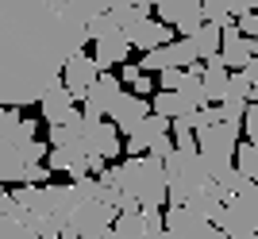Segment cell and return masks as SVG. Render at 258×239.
Returning a JSON list of instances; mask_svg holds the SVG:
<instances>
[{
	"label": "cell",
	"mask_w": 258,
	"mask_h": 239,
	"mask_svg": "<svg viewBox=\"0 0 258 239\" xmlns=\"http://www.w3.org/2000/svg\"><path fill=\"white\" fill-rule=\"evenodd\" d=\"M100 0H0V108H27L62 85V70L89 43Z\"/></svg>",
	"instance_id": "obj_1"
},
{
	"label": "cell",
	"mask_w": 258,
	"mask_h": 239,
	"mask_svg": "<svg viewBox=\"0 0 258 239\" xmlns=\"http://www.w3.org/2000/svg\"><path fill=\"white\" fill-rule=\"evenodd\" d=\"M35 124L31 116H23L16 108H0V185H23L27 166L46 162V147L43 139H35Z\"/></svg>",
	"instance_id": "obj_2"
},
{
	"label": "cell",
	"mask_w": 258,
	"mask_h": 239,
	"mask_svg": "<svg viewBox=\"0 0 258 239\" xmlns=\"http://www.w3.org/2000/svg\"><path fill=\"white\" fill-rule=\"evenodd\" d=\"M100 182L119 189L123 197H135L139 208H162L166 201V166L158 158H123L119 166H104Z\"/></svg>",
	"instance_id": "obj_3"
},
{
	"label": "cell",
	"mask_w": 258,
	"mask_h": 239,
	"mask_svg": "<svg viewBox=\"0 0 258 239\" xmlns=\"http://www.w3.org/2000/svg\"><path fill=\"white\" fill-rule=\"evenodd\" d=\"M162 166H166V201H170L173 208L189 205V201L212 182L205 158H201L197 151H177V147H173V154Z\"/></svg>",
	"instance_id": "obj_4"
},
{
	"label": "cell",
	"mask_w": 258,
	"mask_h": 239,
	"mask_svg": "<svg viewBox=\"0 0 258 239\" xmlns=\"http://www.w3.org/2000/svg\"><path fill=\"white\" fill-rule=\"evenodd\" d=\"M239 147V124H212V128L197 131V154L205 158V166H231Z\"/></svg>",
	"instance_id": "obj_5"
},
{
	"label": "cell",
	"mask_w": 258,
	"mask_h": 239,
	"mask_svg": "<svg viewBox=\"0 0 258 239\" xmlns=\"http://www.w3.org/2000/svg\"><path fill=\"white\" fill-rule=\"evenodd\" d=\"M112 224H116V212L108 205L77 201V208L70 212V224H66V239H100Z\"/></svg>",
	"instance_id": "obj_6"
},
{
	"label": "cell",
	"mask_w": 258,
	"mask_h": 239,
	"mask_svg": "<svg viewBox=\"0 0 258 239\" xmlns=\"http://www.w3.org/2000/svg\"><path fill=\"white\" fill-rule=\"evenodd\" d=\"M154 12H158V23L177 31V39H193L205 27V16H201L197 0H162V4H154Z\"/></svg>",
	"instance_id": "obj_7"
},
{
	"label": "cell",
	"mask_w": 258,
	"mask_h": 239,
	"mask_svg": "<svg viewBox=\"0 0 258 239\" xmlns=\"http://www.w3.org/2000/svg\"><path fill=\"white\" fill-rule=\"evenodd\" d=\"M97 81H100V70H97V62H93V54H85V50L74 54L66 62V70H62V89L74 100H81V104L89 100V93H93Z\"/></svg>",
	"instance_id": "obj_8"
},
{
	"label": "cell",
	"mask_w": 258,
	"mask_h": 239,
	"mask_svg": "<svg viewBox=\"0 0 258 239\" xmlns=\"http://www.w3.org/2000/svg\"><path fill=\"white\" fill-rule=\"evenodd\" d=\"M119 100H123V81H119L116 74H100V81L93 85V93H89V100H85V108H81V119H89V124L108 119V112L116 108Z\"/></svg>",
	"instance_id": "obj_9"
},
{
	"label": "cell",
	"mask_w": 258,
	"mask_h": 239,
	"mask_svg": "<svg viewBox=\"0 0 258 239\" xmlns=\"http://www.w3.org/2000/svg\"><path fill=\"white\" fill-rule=\"evenodd\" d=\"M123 39H127V46H139L143 54H151V50H158V46H170V43H177V31L147 16V20L131 23L127 31H123Z\"/></svg>",
	"instance_id": "obj_10"
},
{
	"label": "cell",
	"mask_w": 258,
	"mask_h": 239,
	"mask_svg": "<svg viewBox=\"0 0 258 239\" xmlns=\"http://www.w3.org/2000/svg\"><path fill=\"white\" fill-rule=\"evenodd\" d=\"M212 228V224H205V220L197 216L193 208H162V231H166V239H205V231Z\"/></svg>",
	"instance_id": "obj_11"
},
{
	"label": "cell",
	"mask_w": 258,
	"mask_h": 239,
	"mask_svg": "<svg viewBox=\"0 0 258 239\" xmlns=\"http://www.w3.org/2000/svg\"><path fill=\"white\" fill-rule=\"evenodd\" d=\"M151 116V100H143V97H131V93H123V100H119L116 108L108 112V124L119 131V135H131V131L139 128L143 119Z\"/></svg>",
	"instance_id": "obj_12"
},
{
	"label": "cell",
	"mask_w": 258,
	"mask_h": 239,
	"mask_svg": "<svg viewBox=\"0 0 258 239\" xmlns=\"http://www.w3.org/2000/svg\"><path fill=\"white\" fill-rule=\"evenodd\" d=\"M227 201H231V193H227V189H220L216 182H208L185 208H193L205 224H212V228H216V224H220V216H224V208H227Z\"/></svg>",
	"instance_id": "obj_13"
},
{
	"label": "cell",
	"mask_w": 258,
	"mask_h": 239,
	"mask_svg": "<svg viewBox=\"0 0 258 239\" xmlns=\"http://www.w3.org/2000/svg\"><path fill=\"white\" fill-rule=\"evenodd\" d=\"M85 139H89V154H97V158H119V147H123V139H119V131L108 124V119H97V124H89L85 119Z\"/></svg>",
	"instance_id": "obj_14"
},
{
	"label": "cell",
	"mask_w": 258,
	"mask_h": 239,
	"mask_svg": "<svg viewBox=\"0 0 258 239\" xmlns=\"http://www.w3.org/2000/svg\"><path fill=\"white\" fill-rule=\"evenodd\" d=\"M39 112H43V119L50 124V128H66L70 119H77V116H81V112H77V100L70 97V93H66L62 85H58V89H50V93H46V97L39 100Z\"/></svg>",
	"instance_id": "obj_15"
},
{
	"label": "cell",
	"mask_w": 258,
	"mask_h": 239,
	"mask_svg": "<svg viewBox=\"0 0 258 239\" xmlns=\"http://www.w3.org/2000/svg\"><path fill=\"white\" fill-rule=\"evenodd\" d=\"M220 58H224L227 74H243L250 62V39H243L239 35V27L231 23V27H224V39H220Z\"/></svg>",
	"instance_id": "obj_16"
},
{
	"label": "cell",
	"mask_w": 258,
	"mask_h": 239,
	"mask_svg": "<svg viewBox=\"0 0 258 239\" xmlns=\"http://www.w3.org/2000/svg\"><path fill=\"white\" fill-rule=\"evenodd\" d=\"M127 54H131V46H127V39H123V31L93 43V62H97L100 74H108L112 66H127Z\"/></svg>",
	"instance_id": "obj_17"
},
{
	"label": "cell",
	"mask_w": 258,
	"mask_h": 239,
	"mask_svg": "<svg viewBox=\"0 0 258 239\" xmlns=\"http://www.w3.org/2000/svg\"><path fill=\"white\" fill-rule=\"evenodd\" d=\"M227 81H231V74H227V66H224V58H220V54L208 58V62H201V85H205L208 104H220V100H224Z\"/></svg>",
	"instance_id": "obj_18"
},
{
	"label": "cell",
	"mask_w": 258,
	"mask_h": 239,
	"mask_svg": "<svg viewBox=\"0 0 258 239\" xmlns=\"http://www.w3.org/2000/svg\"><path fill=\"white\" fill-rule=\"evenodd\" d=\"M220 39H224V31H220V27H212V23H205V27H201V31L189 39V43H193L197 62H208V58L220 54Z\"/></svg>",
	"instance_id": "obj_19"
},
{
	"label": "cell",
	"mask_w": 258,
	"mask_h": 239,
	"mask_svg": "<svg viewBox=\"0 0 258 239\" xmlns=\"http://www.w3.org/2000/svg\"><path fill=\"white\" fill-rule=\"evenodd\" d=\"M143 235H147V220H143V212H131V216H116V224L100 239H143Z\"/></svg>",
	"instance_id": "obj_20"
},
{
	"label": "cell",
	"mask_w": 258,
	"mask_h": 239,
	"mask_svg": "<svg viewBox=\"0 0 258 239\" xmlns=\"http://www.w3.org/2000/svg\"><path fill=\"white\" fill-rule=\"evenodd\" d=\"M235 170L247 177L250 185H258V147L254 143H239L235 147Z\"/></svg>",
	"instance_id": "obj_21"
},
{
	"label": "cell",
	"mask_w": 258,
	"mask_h": 239,
	"mask_svg": "<svg viewBox=\"0 0 258 239\" xmlns=\"http://www.w3.org/2000/svg\"><path fill=\"white\" fill-rule=\"evenodd\" d=\"M85 35L89 39H93V43H97V39H108V35H119V23H116V16H112V12H100V16H93V20L85 23Z\"/></svg>",
	"instance_id": "obj_22"
},
{
	"label": "cell",
	"mask_w": 258,
	"mask_h": 239,
	"mask_svg": "<svg viewBox=\"0 0 258 239\" xmlns=\"http://www.w3.org/2000/svg\"><path fill=\"white\" fill-rule=\"evenodd\" d=\"M227 205H235L243 216H250V220L258 224V185H250V182H247L235 197H231V201H227Z\"/></svg>",
	"instance_id": "obj_23"
},
{
	"label": "cell",
	"mask_w": 258,
	"mask_h": 239,
	"mask_svg": "<svg viewBox=\"0 0 258 239\" xmlns=\"http://www.w3.org/2000/svg\"><path fill=\"white\" fill-rule=\"evenodd\" d=\"M220 104H239V108H247V104H250V85H247V77H243V74H231L227 93H224Z\"/></svg>",
	"instance_id": "obj_24"
},
{
	"label": "cell",
	"mask_w": 258,
	"mask_h": 239,
	"mask_svg": "<svg viewBox=\"0 0 258 239\" xmlns=\"http://www.w3.org/2000/svg\"><path fill=\"white\" fill-rule=\"evenodd\" d=\"M23 185H50V170H46V162H39V166H27V174H23Z\"/></svg>",
	"instance_id": "obj_25"
},
{
	"label": "cell",
	"mask_w": 258,
	"mask_h": 239,
	"mask_svg": "<svg viewBox=\"0 0 258 239\" xmlns=\"http://www.w3.org/2000/svg\"><path fill=\"white\" fill-rule=\"evenodd\" d=\"M243 128H247V143H254V147H258V104H250V108H247Z\"/></svg>",
	"instance_id": "obj_26"
},
{
	"label": "cell",
	"mask_w": 258,
	"mask_h": 239,
	"mask_svg": "<svg viewBox=\"0 0 258 239\" xmlns=\"http://www.w3.org/2000/svg\"><path fill=\"white\" fill-rule=\"evenodd\" d=\"M151 89H154V77L151 74H139L135 81H131V97H143V100H147V97H151Z\"/></svg>",
	"instance_id": "obj_27"
},
{
	"label": "cell",
	"mask_w": 258,
	"mask_h": 239,
	"mask_svg": "<svg viewBox=\"0 0 258 239\" xmlns=\"http://www.w3.org/2000/svg\"><path fill=\"white\" fill-rule=\"evenodd\" d=\"M243 77H247V85H250V104H254V100H258V58H250V62H247Z\"/></svg>",
	"instance_id": "obj_28"
},
{
	"label": "cell",
	"mask_w": 258,
	"mask_h": 239,
	"mask_svg": "<svg viewBox=\"0 0 258 239\" xmlns=\"http://www.w3.org/2000/svg\"><path fill=\"white\" fill-rule=\"evenodd\" d=\"M143 220H147V231H162V208H143Z\"/></svg>",
	"instance_id": "obj_29"
},
{
	"label": "cell",
	"mask_w": 258,
	"mask_h": 239,
	"mask_svg": "<svg viewBox=\"0 0 258 239\" xmlns=\"http://www.w3.org/2000/svg\"><path fill=\"white\" fill-rule=\"evenodd\" d=\"M139 74H143L139 66H131V62H127V66H119V74H116V77H119V81H127V85H131V81H135V77H139Z\"/></svg>",
	"instance_id": "obj_30"
},
{
	"label": "cell",
	"mask_w": 258,
	"mask_h": 239,
	"mask_svg": "<svg viewBox=\"0 0 258 239\" xmlns=\"http://www.w3.org/2000/svg\"><path fill=\"white\" fill-rule=\"evenodd\" d=\"M205 239H231V235H224L220 228H208V231H205Z\"/></svg>",
	"instance_id": "obj_31"
},
{
	"label": "cell",
	"mask_w": 258,
	"mask_h": 239,
	"mask_svg": "<svg viewBox=\"0 0 258 239\" xmlns=\"http://www.w3.org/2000/svg\"><path fill=\"white\" fill-rule=\"evenodd\" d=\"M143 239H166V231H147Z\"/></svg>",
	"instance_id": "obj_32"
},
{
	"label": "cell",
	"mask_w": 258,
	"mask_h": 239,
	"mask_svg": "<svg viewBox=\"0 0 258 239\" xmlns=\"http://www.w3.org/2000/svg\"><path fill=\"white\" fill-rule=\"evenodd\" d=\"M254 12H258V8H254Z\"/></svg>",
	"instance_id": "obj_33"
}]
</instances>
